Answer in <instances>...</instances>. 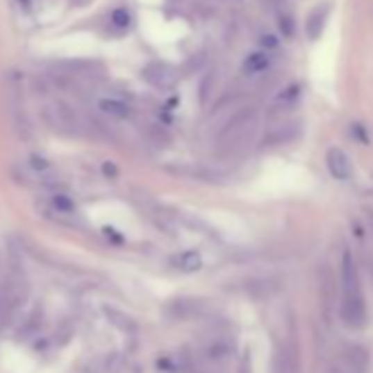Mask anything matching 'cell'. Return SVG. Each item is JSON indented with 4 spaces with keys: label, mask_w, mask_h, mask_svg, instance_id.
<instances>
[{
    "label": "cell",
    "mask_w": 373,
    "mask_h": 373,
    "mask_svg": "<svg viewBox=\"0 0 373 373\" xmlns=\"http://www.w3.org/2000/svg\"><path fill=\"white\" fill-rule=\"evenodd\" d=\"M143 79L151 88L156 90H172L178 84V71L172 64H165V62H151L143 68Z\"/></svg>",
    "instance_id": "7"
},
{
    "label": "cell",
    "mask_w": 373,
    "mask_h": 373,
    "mask_svg": "<svg viewBox=\"0 0 373 373\" xmlns=\"http://www.w3.org/2000/svg\"><path fill=\"white\" fill-rule=\"evenodd\" d=\"M97 108H99L101 115L113 117V119H128L132 115L130 103L119 99V97H99V99H97Z\"/></svg>",
    "instance_id": "11"
},
{
    "label": "cell",
    "mask_w": 373,
    "mask_h": 373,
    "mask_svg": "<svg viewBox=\"0 0 373 373\" xmlns=\"http://www.w3.org/2000/svg\"><path fill=\"white\" fill-rule=\"evenodd\" d=\"M259 128V115L255 108H244L233 115L224 128L215 136V147L222 156H233L246 149V145L255 139Z\"/></svg>",
    "instance_id": "2"
},
{
    "label": "cell",
    "mask_w": 373,
    "mask_h": 373,
    "mask_svg": "<svg viewBox=\"0 0 373 373\" xmlns=\"http://www.w3.org/2000/svg\"><path fill=\"white\" fill-rule=\"evenodd\" d=\"M270 66H272V55L266 51H255L251 55H246L242 71L244 75H261V73H266Z\"/></svg>",
    "instance_id": "13"
},
{
    "label": "cell",
    "mask_w": 373,
    "mask_h": 373,
    "mask_svg": "<svg viewBox=\"0 0 373 373\" xmlns=\"http://www.w3.org/2000/svg\"><path fill=\"white\" fill-rule=\"evenodd\" d=\"M340 319L351 329H360L367 325V303L360 285V274H358L354 255L342 251L340 257Z\"/></svg>",
    "instance_id": "1"
},
{
    "label": "cell",
    "mask_w": 373,
    "mask_h": 373,
    "mask_svg": "<svg viewBox=\"0 0 373 373\" xmlns=\"http://www.w3.org/2000/svg\"><path fill=\"white\" fill-rule=\"evenodd\" d=\"M259 51H266V53H274V51H279V38L277 35H272V33H261L259 35Z\"/></svg>",
    "instance_id": "15"
},
{
    "label": "cell",
    "mask_w": 373,
    "mask_h": 373,
    "mask_svg": "<svg viewBox=\"0 0 373 373\" xmlns=\"http://www.w3.org/2000/svg\"><path fill=\"white\" fill-rule=\"evenodd\" d=\"M268 3H270L272 7H279V5L283 3V0H268Z\"/></svg>",
    "instance_id": "22"
},
{
    "label": "cell",
    "mask_w": 373,
    "mask_h": 373,
    "mask_svg": "<svg viewBox=\"0 0 373 373\" xmlns=\"http://www.w3.org/2000/svg\"><path fill=\"white\" fill-rule=\"evenodd\" d=\"M279 31L285 35V38H290L295 33V20H292V16L290 13H281L279 16Z\"/></svg>",
    "instance_id": "17"
},
{
    "label": "cell",
    "mask_w": 373,
    "mask_h": 373,
    "mask_svg": "<svg viewBox=\"0 0 373 373\" xmlns=\"http://www.w3.org/2000/svg\"><path fill=\"white\" fill-rule=\"evenodd\" d=\"M103 172L110 174V176H117V169L113 167V165H103Z\"/></svg>",
    "instance_id": "21"
},
{
    "label": "cell",
    "mask_w": 373,
    "mask_h": 373,
    "mask_svg": "<svg viewBox=\"0 0 373 373\" xmlns=\"http://www.w3.org/2000/svg\"><path fill=\"white\" fill-rule=\"evenodd\" d=\"M299 136V128L297 123H281V126L272 128L268 134H266V145H283V143H290L295 141Z\"/></svg>",
    "instance_id": "14"
},
{
    "label": "cell",
    "mask_w": 373,
    "mask_h": 373,
    "mask_svg": "<svg viewBox=\"0 0 373 373\" xmlns=\"http://www.w3.org/2000/svg\"><path fill=\"white\" fill-rule=\"evenodd\" d=\"M233 354H235V340L226 331L224 334H211L202 345V351H200L204 365L215 371L224 369L231 363Z\"/></svg>",
    "instance_id": "4"
},
{
    "label": "cell",
    "mask_w": 373,
    "mask_h": 373,
    "mask_svg": "<svg viewBox=\"0 0 373 373\" xmlns=\"http://www.w3.org/2000/svg\"><path fill=\"white\" fill-rule=\"evenodd\" d=\"M369 371V351L363 345H347L327 367V373H367Z\"/></svg>",
    "instance_id": "5"
},
{
    "label": "cell",
    "mask_w": 373,
    "mask_h": 373,
    "mask_svg": "<svg viewBox=\"0 0 373 373\" xmlns=\"http://www.w3.org/2000/svg\"><path fill=\"white\" fill-rule=\"evenodd\" d=\"M29 165H31V167H33L38 174H44V172L49 169V160L40 158V156H31V158H29Z\"/></svg>",
    "instance_id": "19"
},
{
    "label": "cell",
    "mask_w": 373,
    "mask_h": 373,
    "mask_svg": "<svg viewBox=\"0 0 373 373\" xmlns=\"http://www.w3.org/2000/svg\"><path fill=\"white\" fill-rule=\"evenodd\" d=\"M3 274H0V312H3V306H5V283H3Z\"/></svg>",
    "instance_id": "20"
},
{
    "label": "cell",
    "mask_w": 373,
    "mask_h": 373,
    "mask_svg": "<svg viewBox=\"0 0 373 373\" xmlns=\"http://www.w3.org/2000/svg\"><path fill=\"white\" fill-rule=\"evenodd\" d=\"M40 211L51 219H58L60 224H71L77 215V204L66 193H47L40 200Z\"/></svg>",
    "instance_id": "6"
},
{
    "label": "cell",
    "mask_w": 373,
    "mask_h": 373,
    "mask_svg": "<svg viewBox=\"0 0 373 373\" xmlns=\"http://www.w3.org/2000/svg\"><path fill=\"white\" fill-rule=\"evenodd\" d=\"M327 18H329V5L323 3L319 7H314L310 11V16H308V22H306V33L310 40H319L323 29H325V24H327Z\"/></svg>",
    "instance_id": "12"
},
{
    "label": "cell",
    "mask_w": 373,
    "mask_h": 373,
    "mask_svg": "<svg viewBox=\"0 0 373 373\" xmlns=\"http://www.w3.org/2000/svg\"><path fill=\"white\" fill-rule=\"evenodd\" d=\"M132 22V16L128 9H115L113 11V24L117 26V29H128Z\"/></svg>",
    "instance_id": "16"
},
{
    "label": "cell",
    "mask_w": 373,
    "mask_h": 373,
    "mask_svg": "<svg viewBox=\"0 0 373 373\" xmlns=\"http://www.w3.org/2000/svg\"><path fill=\"white\" fill-rule=\"evenodd\" d=\"M369 217H371V222H373V211H371V213H369Z\"/></svg>",
    "instance_id": "23"
},
{
    "label": "cell",
    "mask_w": 373,
    "mask_h": 373,
    "mask_svg": "<svg viewBox=\"0 0 373 373\" xmlns=\"http://www.w3.org/2000/svg\"><path fill=\"white\" fill-rule=\"evenodd\" d=\"M274 373H303L301 367V347L297 340L295 323L290 321L288 331L277 342V354H274Z\"/></svg>",
    "instance_id": "3"
},
{
    "label": "cell",
    "mask_w": 373,
    "mask_h": 373,
    "mask_svg": "<svg viewBox=\"0 0 373 373\" xmlns=\"http://www.w3.org/2000/svg\"><path fill=\"white\" fill-rule=\"evenodd\" d=\"M325 163H327L329 176L336 178V181H349L351 174H354V167H351V160L347 156V151L340 149V147H329L327 156H325Z\"/></svg>",
    "instance_id": "9"
},
{
    "label": "cell",
    "mask_w": 373,
    "mask_h": 373,
    "mask_svg": "<svg viewBox=\"0 0 373 373\" xmlns=\"http://www.w3.org/2000/svg\"><path fill=\"white\" fill-rule=\"evenodd\" d=\"M47 119L53 123V128H58L62 134H79L81 132V123H79L77 115L68 106L49 108Z\"/></svg>",
    "instance_id": "8"
},
{
    "label": "cell",
    "mask_w": 373,
    "mask_h": 373,
    "mask_svg": "<svg viewBox=\"0 0 373 373\" xmlns=\"http://www.w3.org/2000/svg\"><path fill=\"white\" fill-rule=\"evenodd\" d=\"M172 266L183 274H196V272L202 270L204 259L198 251H191L189 248V251H181L172 257Z\"/></svg>",
    "instance_id": "10"
},
{
    "label": "cell",
    "mask_w": 373,
    "mask_h": 373,
    "mask_svg": "<svg viewBox=\"0 0 373 373\" xmlns=\"http://www.w3.org/2000/svg\"><path fill=\"white\" fill-rule=\"evenodd\" d=\"M297 99H299V86H290L285 92L279 94L277 103H279V106H290V103H295Z\"/></svg>",
    "instance_id": "18"
}]
</instances>
